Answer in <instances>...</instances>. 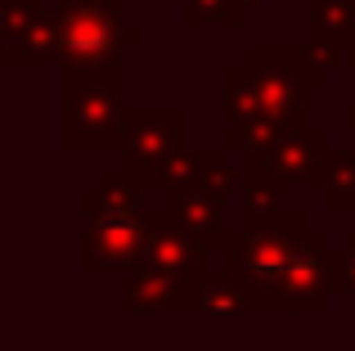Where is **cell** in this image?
<instances>
[{"label":"cell","instance_id":"cell-16","mask_svg":"<svg viewBox=\"0 0 355 351\" xmlns=\"http://www.w3.org/2000/svg\"><path fill=\"white\" fill-rule=\"evenodd\" d=\"M306 9H311V27L329 32L355 59V0H306Z\"/></svg>","mask_w":355,"mask_h":351},{"label":"cell","instance_id":"cell-7","mask_svg":"<svg viewBox=\"0 0 355 351\" xmlns=\"http://www.w3.org/2000/svg\"><path fill=\"white\" fill-rule=\"evenodd\" d=\"M329 131L315 122L306 126H293V131H279L266 149L248 153L257 167H266L279 185H306V189H320V176H324V162H329Z\"/></svg>","mask_w":355,"mask_h":351},{"label":"cell","instance_id":"cell-2","mask_svg":"<svg viewBox=\"0 0 355 351\" xmlns=\"http://www.w3.org/2000/svg\"><path fill=\"white\" fill-rule=\"evenodd\" d=\"M59 140L63 149H117L126 122L121 68H95L59 77Z\"/></svg>","mask_w":355,"mask_h":351},{"label":"cell","instance_id":"cell-13","mask_svg":"<svg viewBox=\"0 0 355 351\" xmlns=\"http://www.w3.org/2000/svg\"><path fill=\"white\" fill-rule=\"evenodd\" d=\"M81 212H86V221H108V216H130V212H139V189L126 180V171H108L104 180H99V189H86L81 194Z\"/></svg>","mask_w":355,"mask_h":351},{"label":"cell","instance_id":"cell-21","mask_svg":"<svg viewBox=\"0 0 355 351\" xmlns=\"http://www.w3.org/2000/svg\"><path fill=\"white\" fill-rule=\"evenodd\" d=\"M347 68L355 72V59L347 63ZM347 126H351V131H355V81H351V99H347Z\"/></svg>","mask_w":355,"mask_h":351},{"label":"cell","instance_id":"cell-8","mask_svg":"<svg viewBox=\"0 0 355 351\" xmlns=\"http://www.w3.org/2000/svg\"><path fill=\"white\" fill-rule=\"evenodd\" d=\"M121 311L126 316H189V280L139 266L121 280Z\"/></svg>","mask_w":355,"mask_h":351},{"label":"cell","instance_id":"cell-12","mask_svg":"<svg viewBox=\"0 0 355 351\" xmlns=\"http://www.w3.org/2000/svg\"><path fill=\"white\" fill-rule=\"evenodd\" d=\"M189 316H261L257 298L220 266H202L189 275Z\"/></svg>","mask_w":355,"mask_h":351},{"label":"cell","instance_id":"cell-9","mask_svg":"<svg viewBox=\"0 0 355 351\" xmlns=\"http://www.w3.org/2000/svg\"><path fill=\"white\" fill-rule=\"evenodd\" d=\"M144 266L166 275H184L189 280L193 271L211 266V257L193 243L189 234L180 230V221L171 216L166 207H148V248H144Z\"/></svg>","mask_w":355,"mask_h":351},{"label":"cell","instance_id":"cell-20","mask_svg":"<svg viewBox=\"0 0 355 351\" xmlns=\"http://www.w3.org/2000/svg\"><path fill=\"white\" fill-rule=\"evenodd\" d=\"M257 5H261V0H230V9H234V27L248 23V14H252Z\"/></svg>","mask_w":355,"mask_h":351},{"label":"cell","instance_id":"cell-4","mask_svg":"<svg viewBox=\"0 0 355 351\" xmlns=\"http://www.w3.org/2000/svg\"><path fill=\"white\" fill-rule=\"evenodd\" d=\"M117 153L135 189H162L166 167L184 153V113L180 108H126Z\"/></svg>","mask_w":355,"mask_h":351},{"label":"cell","instance_id":"cell-18","mask_svg":"<svg viewBox=\"0 0 355 351\" xmlns=\"http://www.w3.org/2000/svg\"><path fill=\"white\" fill-rule=\"evenodd\" d=\"M302 50L311 54V59L320 63L324 72H333V68H342V63H351V54L342 50V45L333 41L329 32H320V27H311V23H306V41H302Z\"/></svg>","mask_w":355,"mask_h":351},{"label":"cell","instance_id":"cell-11","mask_svg":"<svg viewBox=\"0 0 355 351\" xmlns=\"http://www.w3.org/2000/svg\"><path fill=\"white\" fill-rule=\"evenodd\" d=\"M175 189H211L220 198H230L234 189H243V176L225 162V149H184L166 167L157 194H175Z\"/></svg>","mask_w":355,"mask_h":351},{"label":"cell","instance_id":"cell-19","mask_svg":"<svg viewBox=\"0 0 355 351\" xmlns=\"http://www.w3.org/2000/svg\"><path fill=\"white\" fill-rule=\"evenodd\" d=\"M342 293H355V230L338 248V298Z\"/></svg>","mask_w":355,"mask_h":351},{"label":"cell","instance_id":"cell-17","mask_svg":"<svg viewBox=\"0 0 355 351\" xmlns=\"http://www.w3.org/2000/svg\"><path fill=\"white\" fill-rule=\"evenodd\" d=\"M180 23L184 27H207V23L234 27V9H230V0H180Z\"/></svg>","mask_w":355,"mask_h":351},{"label":"cell","instance_id":"cell-6","mask_svg":"<svg viewBox=\"0 0 355 351\" xmlns=\"http://www.w3.org/2000/svg\"><path fill=\"white\" fill-rule=\"evenodd\" d=\"M148 248V207L130 216H108V221H86L81 234V271L86 275H121L144 266Z\"/></svg>","mask_w":355,"mask_h":351},{"label":"cell","instance_id":"cell-10","mask_svg":"<svg viewBox=\"0 0 355 351\" xmlns=\"http://www.w3.org/2000/svg\"><path fill=\"white\" fill-rule=\"evenodd\" d=\"M162 207L180 221V230L202 248L207 257H216V248L225 243L230 225H225V198L211 189H175L162 194Z\"/></svg>","mask_w":355,"mask_h":351},{"label":"cell","instance_id":"cell-1","mask_svg":"<svg viewBox=\"0 0 355 351\" xmlns=\"http://www.w3.org/2000/svg\"><path fill=\"white\" fill-rule=\"evenodd\" d=\"M59 77L95 68H121V54L144 41L130 18H121V0H59Z\"/></svg>","mask_w":355,"mask_h":351},{"label":"cell","instance_id":"cell-5","mask_svg":"<svg viewBox=\"0 0 355 351\" xmlns=\"http://www.w3.org/2000/svg\"><path fill=\"white\" fill-rule=\"evenodd\" d=\"M220 108H225V140H220L225 153H243V158H248V153L266 149L279 135V126L270 122L266 104H261L257 72L243 59L220 68Z\"/></svg>","mask_w":355,"mask_h":351},{"label":"cell","instance_id":"cell-3","mask_svg":"<svg viewBox=\"0 0 355 351\" xmlns=\"http://www.w3.org/2000/svg\"><path fill=\"white\" fill-rule=\"evenodd\" d=\"M243 63L257 72L261 104L279 131L306 126V95L324 90L333 72H324L302 45H248Z\"/></svg>","mask_w":355,"mask_h":351},{"label":"cell","instance_id":"cell-15","mask_svg":"<svg viewBox=\"0 0 355 351\" xmlns=\"http://www.w3.org/2000/svg\"><path fill=\"white\" fill-rule=\"evenodd\" d=\"M45 18L41 0H0V63H9L18 54V45L27 41L36 23Z\"/></svg>","mask_w":355,"mask_h":351},{"label":"cell","instance_id":"cell-14","mask_svg":"<svg viewBox=\"0 0 355 351\" xmlns=\"http://www.w3.org/2000/svg\"><path fill=\"white\" fill-rule=\"evenodd\" d=\"M315 194H324L329 212H355V149H333L329 153Z\"/></svg>","mask_w":355,"mask_h":351}]
</instances>
